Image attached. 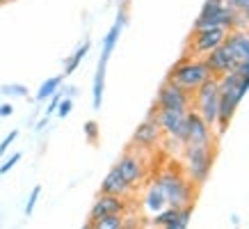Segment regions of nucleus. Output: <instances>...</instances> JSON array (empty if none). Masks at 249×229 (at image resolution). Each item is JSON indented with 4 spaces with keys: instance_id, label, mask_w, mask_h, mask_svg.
Wrapping results in <instances>:
<instances>
[{
    "instance_id": "bb28decb",
    "label": "nucleus",
    "mask_w": 249,
    "mask_h": 229,
    "mask_svg": "<svg viewBox=\"0 0 249 229\" xmlns=\"http://www.w3.org/2000/svg\"><path fill=\"white\" fill-rule=\"evenodd\" d=\"M16 137H18V131H9L7 137H5V140L0 142V156H5V153H7V149H9L12 145H14Z\"/></svg>"
},
{
    "instance_id": "c756f323",
    "label": "nucleus",
    "mask_w": 249,
    "mask_h": 229,
    "mask_svg": "<svg viewBox=\"0 0 249 229\" xmlns=\"http://www.w3.org/2000/svg\"><path fill=\"white\" fill-rule=\"evenodd\" d=\"M9 114H14V106H12V103H0V117L5 119Z\"/></svg>"
},
{
    "instance_id": "b1692460",
    "label": "nucleus",
    "mask_w": 249,
    "mask_h": 229,
    "mask_svg": "<svg viewBox=\"0 0 249 229\" xmlns=\"http://www.w3.org/2000/svg\"><path fill=\"white\" fill-rule=\"evenodd\" d=\"M85 135H87V142H89V145H96L98 142V124L94 122V119L85 122Z\"/></svg>"
},
{
    "instance_id": "39448f33",
    "label": "nucleus",
    "mask_w": 249,
    "mask_h": 229,
    "mask_svg": "<svg viewBox=\"0 0 249 229\" xmlns=\"http://www.w3.org/2000/svg\"><path fill=\"white\" fill-rule=\"evenodd\" d=\"M217 101H219L217 78H208L201 87H196L192 92V108L190 110H195L213 131L217 126Z\"/></svg>"
},
{
    "instance_id": "c85d7f7f",
    "label": "nucleus",
    "mask_w": 249,
    "mask_h": 229,
    "mask_svg": "<svg viewBox=\"0 0 249 229\" xmlns=\"http://www.w3.org/2000/svg\"><path fill=\"white\" fill-rule=\"evenodd\" d=\"M224 2H227L233 12H238V14H242V12L249 7V0H224Z\"/></svg>"
},
{
    "instance_id": "0eeeda50",
    "label": "nucleus",
    "mask_w": 249,
    "mask_h": 229,
    "mask_svg": "<svg viewBox=\"0 0 249 229\" xmlns=\"http://www.w3.org/2000/svg\"><path fill=\"white\" fill-rule=\"evenodd\" d=\"M153 106L158 110H181V113H188L192 108V96L188 92H183L178 85L165 80L160 85L158 94H156V103Z\"/></svg>"
},
{
    "instance_id": "9b49d317",
    "label": "nucleus",
    "mask_w": 249,
    "mask_h": 229,
    "mask_svg": "<svg viewBox=\"0 0 249 229\" xmlns=\"http://www.w3.org/2000/svg\"><path fill=\"white\" fill-rule=\"evenodd\" d=\"M185 145H199V147H215V131L195 113H188V137Z\"/></svg>"
},
{
    "instance_id": "72a5a7b5",
    "label": "nucleus",
    "mask_w": 249,
    "mask_h": 229,
    "mask_svg": "<svg viewBox=\"0 0 249 229\" xmlns=\"http://www.w3.org/2000/svg\"><path fill=\"white\" fill-rule=\"evenodd\" d=\"M5 2H9V0H0V5H5Z\"/></svg>"
},
{
    "instance_id": "9d476101",
    "label": "nucleus",
    "mask_w": 249,
    "mask_h": 229,
    "mask_svg": "<svg viewBox=\"0 0 249 229\" xmlns=\"http://www.w3.org/2000/svg\"><path fill=\"white\" fill-rule=\"evenodd\" d=\"M128 211V202L126 197H114V195H103L98 192V197L94 199V204L89 209V222L106 218V215H124Z\"/></svg>"
},
{
    "instance_id": "2f4dec72",
    "label": "nucleus",
    "mask_w": 249,
    "mask_h": 229,
    "mask_svg": "<svg viewBox=\"0 0 249 229\" xmlns=\"http://www.w3.org/2000/svg\"><path fill=\"white\" fill-rule=\"evenodd\" d=\"M48 122H51V117H48V114H44V117L37 122V126H35V129H37V133H39V131H44L46 126H48Z\"/></svg>"
},
{
    "instance_id": "6e6552de",
    "label": "nucleus",
    "mask_w": 249,
    "mask_h": 229,
    "mask_svg": "<svg viewBox=\"0 0 249 229\" xmlns=\"http://www.w3.org/2000/svg\"><path fill=\"white\" fill-rule=\"evenodd\" d=\"M114 170L119 172V176L128 183L130 188L137 186V183H142L144 176H146V163H144V156L140 152H126L117 160Z\"/></svg>"
},
{
    "instance_id": "f257e3e1",
    "label": "nucleus",
    "mask_w": 249,
    "mask_h": 229,
    "mask_svg": "<svg viewBox=\"0 0 249 229\" xmlns=\"http://www.w3.org/2000/svg\"><path fill=\"white\" fill-rule=\"evenodd\" d=\"M126 25V9H119V14L114 19L112 28L107 30L106 39H103V48H101V57H98V67H96V74H94V87H91V103H94V110L101 108L103 103V92H106V71H107V60L112 55L114 46L119 41L121 37V30Z\"/></svg>"
},
{
    "instance_id": "2eb2a0df",
    "label": "nucleus",
    "mask_w": 249,
    "mask_h": 229,
    "mask_svg": "<svg viewBox=\"0 0 249 229\" xmlns=\"http://www.w3.org/2000/svg\"><path fill=\"white\" fill-rule=\"evenodd\" d=\"M130 191H133V188H130L128 183L121 179L119 172H117L114 168L107 172L106 179H103V183H101V192H103V195H114V197H128Z\"/></svg>"
},
{
    "instance_id": "aec40b11",
    "label": "nucleus",
    "mask_w": 249,
    "mask_h": 229,
    "mask_svg": "<svg viewBox=\"0 0 249 229\" xmlns=\"http://www.w3.org/2000/svg\"><path fill=\"white\" fill-rule=\"evenodd\" d=\"M89 225H91V229H121L124 215H106V218H98V220L89 222Z\"/></svg>"
},
{
    "instance_id": "dca6fc26",
    "label": "nucleus",
    "mask_w": 249,
    "mask_h": 229,
    "mask_svg": "<svg viewBox=\"0 0 249 229\" xmlns=\"http://www.w3.org/2000/svg\"><path fill=\"white\" fill-rule=\"evenodd\" d=\"M142 206H144V211L146 213H151V215H156V213H160L162 209H167V197H165V192L160 191V186L156 181L146 188V192H144V202H142Z\"/></svg>"
},
{
    "instance_id": "f03ea898",
    "label": "nucleus",
    "mask_w": 249,
    "mask_h": 229,
    "mask_svg": "<svg viewBox=\"0 0 249 229\" xmlns=\"http://www.w3.org/2000/svg\"><path fill=\"white\" fill-rule=\"evenodd\" d=\"M208 78H213V74H211V69L206 67L204 57H181L172 67L167 80L178 85L183 92H188L190 96H192V92L196 87H201Z\"/></svg>"
},
{
    "instance_id": "ddd939ff",
    "label": "nucleus",
    "mask_w": 249,
    "mask_h": 229,
    "mask_svg": "<svg viewBox=\"0 0 249 229\" xmlns=\"http://www.w3.org/2000/svg\"><path fill=\"white\" fill-rule=\"evenodd\" d=\"M204 62H206V67L211 69L213 78L224 76V74H229V71L235 69L233 55H231V51H229L224 44L219 46V48H215V51H211L208 55H204Z\"/></svg>"
},
{
    "instance_id": "473e14b6",
    "label": "nucleus",
    "mask_w": 249,
    "mask_h": 229,
    "mask_svg": "<svg viewBox=\"0 0 249 229\" xmlns=\"http://www.w3.org/2000/svg\"><path fill=\"white\" fill-rule=\"evenodd\" d=\"M83 229H91V225H89V222H87V225H83Z\"/></svg>"
},
{
    "instance_id": "a211bd4d",
    "label": "nucleus",
    "mask_w": 249,
    "mask_h": 229,
    "mask_svg": "<svg viewBox=\"0 0 249 229\" xmlns=\"http://www.w3.org/2000/svg\"><path fill=\"white\" fill-rule=\"evenodd\" d=\"M89 46H91L89 41H83V46H78V48H76V53L64 60V76H71V74L80 67V62L85 60V55L89 53Z\"/></svg>"
},
{
    "instance_id": "412c9836",
    "label": "nucleus",
    "mask_w": 249,
    "mask_h": 229,
    "mask_svg": "<svg viewBox=\"0 0 249 229\" xmlns=\"http://www.w3.org/2000/svg\"><path fill=\"white\" fill-rule=\"evenodd\" d=\"M190 218H192V206H185V209H181V211H178L176 220H172L169 225H165L162 229H188Z\"/></svg>"
},
{
    "instance_id": "f8f14e48",
    "label": "nucleus",
    "mask_w": 249,
    "mask_h": 229,
    "mask_svg": "<svg viewBox=\"0 0 249 229\" xmlns=\"http://www.w3.org/2000/svg\"><path fill=\"white\" fill-rule=\"evenodd\" d=\"M133 147L137 149H153L162 142V131H160L158 122H151V119H144L140 126L133 133Z\"/></svg>"
},
{
    "instance_id": "20e7f679",
    "label": "nucleus",
    "mask_w": 249,
    "mask_h": 229,
    "mask_svg": "<svg viewBox=\"0 0 249 229\" xmlns=\"http://www.w3.org/2000/svg\"><path fill=\"white\" fill-rule=\"evenodd\" d=\"M183 160H185V176L192 186H204L211 176L213 160H215V147L185 145L183 147Z\"/></svg>"
},
{
    "instance_id": "7c9ffc66",
    "label": "nucleus",
    "mask_w": 249,
    "mask_h": 229,
    "mask_svg": "<svg viewBox=\"0 0 249 229\" xmlns=\"http://www.w3.org/2000/svg\"><path fill=\"white\" fill-rule=\"evenodd\" d=\"M233 71L235 74H240V76H249V62H238Z\"/></svg>"
},
{
    "instance_id": "393cba45",
    "label": "nucleus",
    "mask_w": 249,
    "mask_h": 229,
    "mask_svg": "<svg viewBox=\"0 0 249 229\" xmlns=\"http://www.w3.org/2000/svg\"><path fill=\"white\" fill-rule=\"evenodd\" d=\"M39 195H41V186H35V188H32V192H30V197H28V204H25V215H32L35 206H37Z\"/></svg>"
},
{
    "instance_id": "cd10ccee",
    "label": "nucleus",
    "mask_w": 249,
    "mask_h": 229,
    "mask_svg": "<svg viewBox=\"0 0 249 229\" xmlns=\"http://www.w3.org/2000/svg\"><path fill=\"white\" fill-rule=\"evenodd\" d=\"M18 160H21V153H14V156H9L7 160H5V163H2V165H0V176H5L9 172V170L14 168L16 163H18Z\"/></svg>"
},
{
    "instance_id": "423d86ee",
    "label": "nucleus",
    "mask_w": 249,
    "mask_h": 229,
    "mask_svg": "<svg viewBox=\"0 0 249 229\" xmlns=\"http://www.w3.org/2000/svg\"><path fill=\"white\" fill-rule=\"evenodd\" d=\"M188 113H181V110H158L156 122H158L165 140H172L176 145L185 147V137H188Z\"/></svg>"
},
{
    "instance_id": "6ab92c4d",
    "label": "nucleus",
    "mask_w": 249,
    "mask_h": 229,
    "mask_svg": "<svg viewBox=\"0 0 249 229\" xmlns=\"http://www.w3.org/2000/svg\"><path fill=\"white\" fill-rule=\"evenodd\" d=\"M178 211L181 209H172V206H167V209H162L160 213H156L151 218V227L153 229H162L165 225H169L172 220H176V215H178Z\"/></svg>"
},
{
    "instance_id": "7ed1b4c3",
    "label": "nucleus",
    "mask_w": 249,
    "mask_h": 229,
    "mask_svg": "<svg viewBox=\"0 0 249 229\" xmlns=\"http://www.w3.org/2000/svg\"><path fill=\"white\" fill-rule=\"evenodd\" d=\"M153 181L158 183L160 191L165 192L167 206H172V209L192 206V202H195V186L188 181V176L183 174V172L165 170V172H160Z\"/></svg>"
},
{
    "instance_id": "f3484780",
    "label": "nucleus",
    "mask_w": 249,
    "mask_h": 229,
    "mask_svg": "<svg viewBox=\"0 0 249 229\" xmlns=\"http://www.w3.org/2000/svg\"><path fill=\"white\" fill-rule=\"evenodd\" d=\"M62 80H64V76H53V78H48L46 83L39 85V90H37V103H44V101H48L51 96H53L55 92L62 87Z\"/></svg>"
},
{
    "instance_id": "1a4fd4ad",
    "label": "nucleus",
    "mask_w": 249,
    "mask_h": 229,
    "mask_svg": "<svg viewBox=\"0 0 249 229\" xmlns=\"http://www.w3.org/2000/svg\"><path fill=\"white\" fill-rule=\"evenodd\" d=\"M227 35H229V30H222V28L192 32V39H190V53H192V57H204L211 51L219 48V46L227 41Z\"/></svg>"
},
{
    "instance_id": "4be33fe9",
    "label": "nucleus",
    "mask_w": 249,
    "mask_h": 229,
    "mask_svg": "<svg viewBox=\"0 0 249 229\" xmlns=\"http://www.w3.org/2000/svg\"><path fill=\"white\" fill-rule=\"evenodd\" d=\"M0 94L2 96H16V99H25L30 92H28V87L21 83H9V85H2L0 87Z\"/></svg>"
},
{
    "instance_id": "f704fd0d",
    "label": "nucleus",
    "mask_w": 249,
    "mask_h": 229,
    "mask_svg": "<svg viewBox=\"0 0 249 229\" xmlns=\"http://www.w3.org/2000/svg\"><path fill=\"white\" fill-rule=\"evenodd\" d=\"M247 30H249V28H247Z\"/></svg>"
},
{
    "instance_id": "a878e982",
    "label": "nucleus",
    "mask_w": 249,
    "mask_h": 229,
    "mask_svg": "<svg viewBox=\"0 0 249 229\" xmlns=\"http://www.w3.org/2000/svg\"><path fill=\"white\" fill-rule=\"evenodd\" d=\"M71 110H73V99H67V96H64V99L60 101V106H57V110H55V113H57V117H62V119H64V117H69V113H71Z\"/></svg>"
},
{
    "instance_id": "4468645a",
    "label": "nucleus",
    "mask_w": 249,
    "mask_h": 229,
    "mask_svg": "<svg viewBox=\"0 0 249 229\" xmlns=\"http://www.w3.org/2000/svg\"><path fill=\"white\" fill-rule=\"evenodd\" d=\"M231 55H233L235 64L238 62H249V30H231L224 41Z\"/></svg>"
},
{
    "instance_id": "5701e85b",
    "label": "nucleus",
    "mask_w": 249,
    "mask_h": 229,
    "mask_svg": "<svg viewBox=\"0 0 249 229\" xmlns=\"http://www.w3.org/2000/svg\"><path fill=\"white\" fill-rule=\"evenodd\" d=\"M224 0H206L204 5H201V12H199V16H213L217 14L219 9H224Z\"/></svg>"
}]
</instances>
